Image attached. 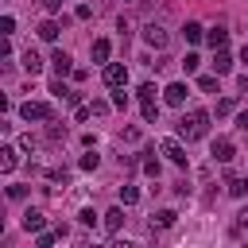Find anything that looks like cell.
<instances>
[{
    "label": "cell",
    "instance_id": "1",
    "mask_svg": "<svg viewBox=\"0 0 248 248\" xmlns=\"http://www.w3.org/2000/svg\"><path fill=\"white\" fill-rule=\"evenodd\" d=\"M205 132H209V112L205 108H194V112H186L178 120V136L182 140H202Z\"/></svg>",
    "mask_w": 248,
    "mask_h": 248
},
{
    "label": "cell",
    "instance_id": "2",
    "mask_svg": "<svg viewBox=\"0 0 248 248\" xmlns=\"http://www.w3.org/2000/svg\"><path fill=\"white\" fill-rule=\"evenodd\" d=\"M19 116L31 124V120H54V108L46 105V101H23L19 105Z\"/></svg>",
    "mask_w": 248,
    "mask_h": 248
},
{
    "label": "cell",
    "instance_id": "3",
    "mask_svg": "<svg viewBox=\"0 0 248 248\" xmlns=\"http://www.w3.org/2000/svg\"><path fill=\"white\" fill-rule=\"evenodd\" d=\"M105 85H108V89L128 85V66H124V62H105Z\"/></svg>",
    "mask_w": 248,
    "mask_h": 248
},
{
    "label": "cell",
    "instance_id": "4",
    "mask_svg": "<svg viewBox=\"0 0 248 248\" xmlns=\"http://www.w3.org/2000/svg\"><path fill=\"white\" fill-rule=\"evenodd\" d=\"M143 39H147V46H155V50H163V46L170 43V31H167L163 23H147V27H143Z\"/></svg>",
    "mask_w": 248,
    "mask_h": 248
},
{
    "label": "cell",
    "instance_id": "5",
    "mask_svg": "<svg viewBox=\"0 0 248 248\" xmlns=\"http://www.w3.org/2000/svg\"><path fill=\"white\" fill-rule=\"evenodd\" d=\"M209 155H213L217 163H232V159H236V147H232V140H229V136H217V140H213V147H209Z\"/></svg>",
    "mask_w": 248,
    "mask_h": 248
},
{
    "label": "cell",
    "instance_id": "6",
    "mask_svg": "<svg viewBox=\"0 0 248 248\" xmlns=\"http://www.w3.org/2000/svg\"><path fill=\"white\" fill-rule=\"evenodd\" d=\"M159 151H163L174 167H186V151H182V143H178V140H170V136H167V140H159Z\"/></svg>",
    "mask_w": 248,
    "mask_h": 248
},
{
    "label": "cell",
    "instance_id": "7",
    "mask_svg": "<svg viewBox=\"0 0 248 248\" xmlns=\"http://www.w3.org/2000/svg\"><path fill=\"white\" fill-rule=\"evenodd\" d=\"M186 97H190V89H186L182 81H170V85L163 89V101H167V105H174V108H182V105H186Z\"/></svg>",
    "mask_w": 248,
    "mask_h": 248
},
{
    "label": "cell",
    "instance_id": "8",
    "mask_svg": "<svg viewBox=\"0 0 248 248\" xmlns=\"http://www.w3.org/2000/svg\"><path fill=\"white\" fill-rule=\"evenodd\" d=\"M225 190H229L232 198H248V178H244V174H232V170H229V174H225Z\"/></svg>",
    "mask_w": 248,
    "mask_h": 248
},
{
    "label": "cell",
    "instance_id": "9",
    "mask_svg": "<svg viewBox=\"0 0 248 248\" xmlns=\"http://www.w3.org/2000/svg\"><path fill=\"white\" fill-rule=\"evenodd\" d=\"M50 66H54V74H58V78H66V74L74 70V58H70L66 50H54V54H50Z\"/></svg>",
    "mask_w": 248,
    "mask_h": 248
},
{
    "label": "cell",
    "instance_id": "10",
    "mask_svg": "<svg viewBox=\"0 0 248 248\" xmlns=\"http://www.w3.org/2000/svg\"><path fill=\"white\" fill-rule=\"evenodd\" d=\"M16 167H19V151H16L12 143H4V147H0V170L8 174V170H16Z\"/></svg>",
    "mask_w": 248,
    "mask_h": 248
},
{
    "label": "cell",
    "instance_id": "11",
    "mask_svg": "<svg viewBox=\"0 0 248 248\" xmlns=\"http://www.w3.org/2000/svg\"><path fill=\"white\" fill-rule=\"evenodd\" d=\"M23 229H27V232H43V229H46L43 209H27V213H23Z\"/></svg>",
    "mask_w": 248,
    "mask_h": 248
},
{
    "label": "cell",
    "instance_id": "12",
    "mask_svg": "<svg viewBox=\"0 0 248 248\" xmlns=\"http://www.w3.org/2000/svg\"><path fill=\"white\" fill-rule=\"evenodd\" d=\"M174 221H178L174 209H155V213H151V232H155V229H170Z\"/></svg>",
    "mask_w": 248,
    "mask_h": 248
},
{
    "label": "cell",
    "instance_id": "13",
    "mask_svg": "<svg viewBox=\"0 0 248 248\" xmlns=\"http://www.w3.org/2000/svg\"><path fill=\"white\" fill-rule=\"evenodd\" d=\"M229 70H232V54L225 46H217L213 50V74H229Z\"/></svg>",
    "mask_w": 248,
    "mask_h": 248
},
{
    "label": "cell",
    "instance_id": "14",
    "mask_svg": "<svg viewBox=\"0 0 248 248\" xmlns=\"http://www.w3.org/2000/svg\"><path fill=\"white\" fill-rule=\"evenodd\" d=\"M105 229H108V232H120V229H124V205H112V209L105 213Z\"/></svg>",
    "mask_w": 248,
    "mask_h": 248
},
{
    "label": "cell",
    "instance_id": "15",
    "mask_svg": "<svg viewBox=\"0 0 248 248\" xmlns=\"http://www.w3.org/2000/svg\"><path fill=\"white\" fill-rule=\"evenodd\" d=\"M35 31H39V39H43V43H54V39H58V31H62V27H58V19H43V23H39V27H35Z\"/></svg>",
    "mask_w": 248,
    "mask_h": 248
},
{
    "label": "cell",
    "instance_id": "16",
    "mask_svg": "<svg viewBox=\"0 0 248 248\" xmlns=\"http://www.w3.org/2000/svg\"><path fill=\"white\" fill-rule=\"evenodd\" d=\"M54 240H66V229H43V232L35 236V244H39V248H50Z\"/></svg>",
    "mask_w": 248,
    "mask_h": 248
},
{
    "label": "cell",
    "instance_id": "17",
    "mask_svg": "<svg viewBox=\"0 0 248 248\" xmlns=\"http://www.w3.org/2000/svg\"><path fill=\"white\" fill-rule=\"evenodd\" d=\"M140 167H143V174H147V178H159V159H155V147H147V151H143V163H140Z\"/></svg>",
    "mask_w": 248,
    "mask_h": 248
},
{
    "label": "cell",
    "instance_id": "18",
    "mask_svg": "<svg viewBox=\"0 0 248 248\" xmlns=\"http://www.w3.org/2000/svg\"><path fill=\"white\" fill-rule=\"evenodd\" d=\"M205 43L217 50V46H225V43H229V31H225V27H213V31H205Z\"/></svg>",
    "mask_w": 248,
    "mask_h": 248
},
{
    "label": "cell",
    "instance_id": "19",
    "mask_svg": "<svg viewBox=\"0 0 248 248\" xmlns=\"http://www.w3.org/2000/svg\"><path fill=\"white\" fill-rule=\"evenodd\" d=\"M108 50H112L108 39H93V50L89 54H93V62H108Z\"/></svg>",
    "mask_w": 248,
    "mask_h": 248
},
{
    "label": "cell",
    "instance_id": "20",
    "mask_svg": "<svg viewBox=\"0 0 248 248\" xmlns=\"http://www.w3.org/2000/svg\"><path fill=\"white\" fill-rule=\"evenodd\" d=\"M23 70H27V74H31V78H35V74H39V70H43V58H39V54H35V50H23Z\"/></svg>",
    "mask_w": 248,
    "mask_h": 248
},
{
    "label": "cell",
    "instance_id": "21",
    "mask_svg": "<svg viewBox=\"0 0 248 248\" xmlns=\"http://www.w3.org/2000/svg\"><path fill=\"white\" fill-rule=\"evenodd\" d=\"M182 35H186V43H202V39H205V31H202V23H194V19H190V23L182 27Z\"/></svg>",
    "mask_w": 248,
    "mask_h": 248
},
{
    "label": "cell",
    "instance_id": "22",
    "mask_svg": "<svg viewBox=\"0 0 248 248\" xmlns=\"http://www.w3.org/2000/svg\"><path fill=\"white\" fill-rule=\"evenodd\" d=\"M217 78H221V74H205V78H198V89H202V93H217Z\"/></svg>",
    "mask_w": 248,
    "mask_h": 248
},
{
    "label": "cell",
    "instance_id": "23",
    "mask_svg": "<svg viewBox=\"0 0 248 248\" xmlns=\"http://www.w3.org/2000/svg\"><path fill=\"white\" fill-rule=\"evenodd\" d=\"M140 202V190L136 186H120V205H136Z\"/></svg>",
    "mask_w": 248,
    "mask_h": 248
},
{
    "label": "cell",
    "instance_id": "24",
    "mask_svg": "<svg viewBox=\"0 0 248 248\" xmlns=\"http://www.w3.org/2000/svg\"><path fill=\"white\" fill-rule=\"evenodd\" d=\"M143 120L147 124H159V105L155 101H143Z\"/></svg>",
    "mask_w": 248,
    "mask_h": 248
},
{
    "label": "cell",
    "instance_id": "25",
    "mask_svg": "<svg viewBox=\"0 0 248 248\" xmlns=\"http://www.w3.org/2000/svg\"><path fill=\"white\" fill-rule=\"evenodd\" d=\"M198 66H202V58H198V54L190 50V54L182 58V70H186V74H198Z\"/></svg>",
    "mask_w": 248,
    "mask_h": 248
},
{
    "label": "cell",
    "instance_id": "26",
    "mask_svg": "<svg viewBox=\"0 0 248 248\" xmlns=\"http://www.w3.org/2000/svg\"><path fill=\"white\" fill-rule=\"evenodd\" d=\"M46 124H50V128H46V136H50L54 143H58V140H66V124H54V120H46Z\"/></svg>",
    "mask_w": 248,
    "mask_h": 248
},
{
    "label": "cell",
    "instance_id": "27",
    "mask_svg": "<svg viewBox=\"0 0 248 248\" xmlns=\"http://www.w3.org/2000/svg\"><path fill=\"white\" fill-rule=\"evenodd\" d=\"M97 163H101V155L89 147V155H81V170H97Z\"/></svg>",
    "mask_w": 248,
    "mask_h": 248
},
{
    "label": "cell",
    "instance_id": "28",
    "mask_svg": "<svg viewBox=\"0 0 248 248\" xmlns=\"http://www.w3.org/2000/svg\"><path fill=\"white\" fill-rule=\"evenodd\" d=\"M50 93H54V97H62V101H66V97H70V93H74V89H70V85H66V81H50Z\"/></svg>",
    "mask_w": 248,
    "mask_h": 248
},
{
    "label": "cell",
    "instance_id": "29",
    "mask_svg": "<svg viewBox=\"0 0 248 248\" xmlns=\"http://www.w3.org/2000/svg\"><path fill=\"white\" fill-rule=\"evenodd\" d=\"M136 97H140V101H155V85H151V81H143V85L136 89Z\"/></svg>",
    "mask_w": 248,
    "mask_h": 248
},
{
    "label": "cell",
    "instance_id": "30",
    "mask_svg": "<svg viewBox=\"0 0 248 248\" xmlns=\"http://www.w3.org/2000/svg\"><path fill=\"white\" fill-rule=\"evenodd\" d=\"M236 108V97H225V101H217V116H229Z\"/></svg>",
    "mask_w": 248,
    "mask_h": 248
},
{
    "label": "cell",
    "instance_id": "31",
    "mask_svg": "<svg viewBox=\"0 0 248 248\" xmlns=\"http://www.w3.org/2000/svg\"><path fill=\"white\" fill-rule=\"evenodd\" d=\"M112 105H116V108H128V93H124V85L112 89Z\"/></svg>",
    "mask_w": 248,
    "mask_h": 248
},
{
    "label": "cell",
    "instance_id": "32",
    "mask_svg": "<svg viewBox=\"0 0 248 248\" xmlns=\"http://www.w3.org/2000/svg\"><path fill=\"white\" fill-rule=\"evenodd\" d=\"M39 8H43V12H50V16H54V12H58V8H62V0H39Z\"/></svg>",
    "mask_w": 248,
    "mask_h": 248
},
{
    "label": "cell",
    "instance_id": "33",
    "mask_svg": "<svg viewBox=\"0 0 248 248\" xmlns=\"http://www.w3.org/2000/svg\"><path fill=\"white\" fill-rule=\"evenodd\" d=\"M0 31H4V35H12V31H16V19H12V16H4V19H0Z\"/></svg>",
    "mask_w": 248,
    "mask_h": 248
},
{
    "label": "cell",
    "instance_id": "34",
    "mask_svg": "<svg viewBox=\"0 0 248 248\" xmlns=\"http://www.w3.org/2000/svg\"><path fill=\"white\" fill-rule=\"evenodd\" d=\"M136 140H140V128H136V124H132V128H124V143H136Z\"/></svg>",
    "mask_w": 248,
    "mask_h": 248
},
{
    "label": "cell",
    "instance_id": "35",
    "mask_svg": "<svg viewBox=\"0 0 248 248\" xmlns=\"http://www.w3.org/2000/svg\"><path fill=\"white\" fill-rule=\"evenodd\" d=\"M8 198H16V202L27 198V186H8Z\"/></svg>",
    "mask_w": 248,
    "mask_h": 248
},
{
    "label": "cell",
    "instance_id": "36",
    "mask_svg": "<svg viewBox=\"0 0 248 248\" xmlns=\"http://www.w3.org/2000/svg\"><path fill=\"white\" fill-rule=\"evenodd\" d=\"M78 217H81V225H97V213H93V209H81Z\"/></svg>",
    "mask_w": 248,
    "mask_h": 248
},
{
    "label": "cell",
    "instance_id": "37",
    "mask_svg": "<svg viewBox=\"0 0 248 248\" xmlns=\"http://www.w3.org/2000/svg\"><path fill=\"white\" fill-rule=\"evenodd\" d=\"M89 108H93V116H105V112H108V105H105V101H93Z\"/></svg>",
    "mask_w": 248,
    "mask_h": 248
},
{
    "label": "cell",
    "instance_id": "38",
    "mask_svg": "<svg viewBox=\"0 0 248 248\" xmlns=\"http://www.w3.org/2000/svg\"><path fill=\"white\" fill-rule=\"evenodd\" d=\"M236 225H240V229H248V205H244V209L236 213Z\"/></svg>",
    "mask_w": 248,
    "mask_h": 248
},
{
    "label": "cell",
    "instance_id": "39",
    "mask_svg": "<svg viewBox=\"0 0 248 248\" xmlns=\"http://www.w3.org/2000/svg\"><path fill=\"white\" fill-rule=\"evenodd\" d=\"M236 128H240V132H248V112H240V116H236Z\"/></svg>",
    "mask_w": 248,
    "mask_h": 248
},
{
    "label": "cell",
    "instance_id": "40",
    "mask_svg": "<svg viewBox=\"0 0 248 248\" xmlns=\"http://www.w3.org/2000/svg\"><path fill=\"white\" fill-rule=\"evenodd\" d=\"M240 62H248V43H244V50H240Z\"/></svg>",
    "mask_w": 248,
    "mask_h": 248
},
{
    "label": "cell",
    "instance_id": "41",
    "mask_svg": "<svg viewBox=\"0 0 248 248\" xmlns=\"http://www.w3.org/2000/svg\"><path fill=\"white\" fill-rule=\"evenodd\" d=\"M124 4H136V0H124Z\"/></svg>",
    "mask_w": 248,
    "mask_h": 248
}]
</instances>
